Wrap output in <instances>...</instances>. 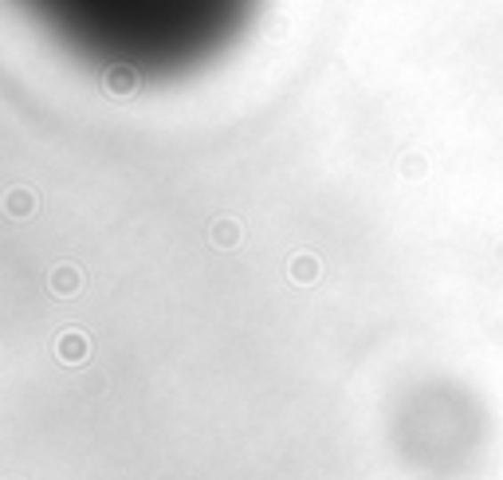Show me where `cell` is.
<instances>
[]
</instances>
